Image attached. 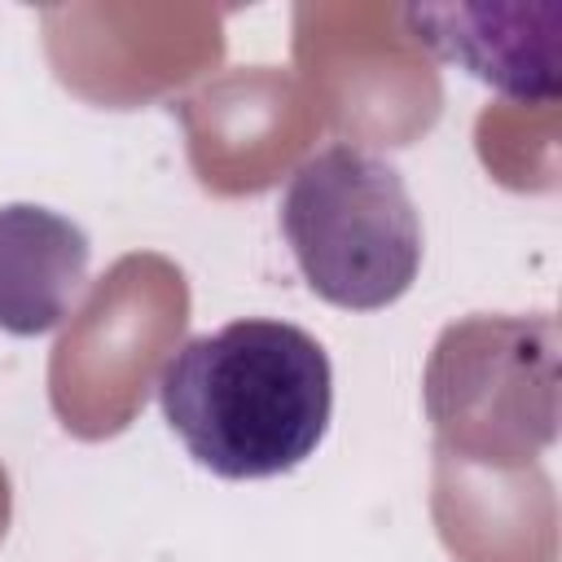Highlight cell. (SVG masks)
<instances>
[{
	"instance_id": "obj_1",
	"label": "cell",
	"mask_w": 562,
	"mask_h": 562,
	"mask_svg": "<svg viewBox=\"0 0 562 562\" xmlns=\"http://www.w3.org/2000/svg\"><path fill=\"white\" fill-rule=\"evenodd\" d=\"M158 408L202 470L233 483L277 479L321 448L334 417V364L307 329L237 316L167 356Z\"/></svg>"
},
{
	"instance_id": "obj_2",
	"label": "cell",
	"mask_w": 562,
	"mask_h": 562,
	"mask_svg": "<svg viewBox=\"0 0 562 562\" xmlns=\"http://www.w3.org/2000/svg\"><path fill=\"white\" fill-rule=\"evenodd\" d=\"M277 220L312 294L342 312H382L417 281L422 215L378 149L334 140L303 158Z\"/></svg>"
},
{
	"instance_id": "obj_3",
	"label": "cell",
	"mask_w": 562,
	"mask_h": 562,
	"mask_svg": "<svg viewBox=\"0 0 562 562\" xmlns=\"http://www.w3.org/2000/svg\"><path fill=\"white\" fill-rule=\"evenodd\" d=\"M404 26L439 61L474 75L518 105H553L562 92V4H408Z\"/></svg>"
},
{
	"instance_id": "obj_4",
	"label": "cell",
	"mask_w": 562,
	"mask_h": 562,
	"mask_svg": "<svg viewBox=\"0 0 562 562\" xmlns=\"http://www.w3.org/2000/svg\"><path fill=\"white\" fill-rule=\"evenodd\" d=\"M88 233L35 202L0 206V329L35 338L57 329L88 285Z\"/></svg>"
}]
</instances>
